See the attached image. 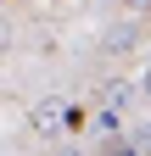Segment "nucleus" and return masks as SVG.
Listing matches in <instances>:
<instances>
[{"label":"nucleus","mask_w":151,"mask_h":156,"mask_svg":"<svg viewBox=\"0 0 151 156\" xmlns=\"http://www.w3.org/2000/svg\"><path fill=\"white\" fill-rule=\"evenodd\" d=\"M134 6H151V0H134Z\"/></svg>","instance_id":"1"}]
</instances>
